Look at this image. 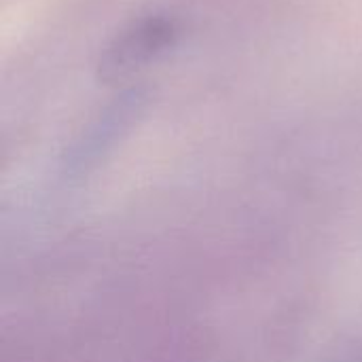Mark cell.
<instances>
[{"label": "cell", "mask_w": 362, "mask_h": 362, "mask_svg": "<svg viewBox=\"0 0 362 362\" xmlns=\"http://www.w3.org/2000/svg\"><path fill=\"white\" fill-rule=\"evenodd\" d=\"M178 34V21L170 15L155 13L134 19L104 47L98 59L100 81L115 85L132 78L174 47Z\"/></svg>", "instance_id": "cell-1"}]
</instances>
